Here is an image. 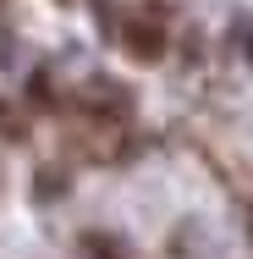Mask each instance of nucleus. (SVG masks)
Instances as JSON below:
<instances>
[{"instance_id": "obj_3", "label": "nucleus", "mask_w": 253, "mask_h": 259, "mask_svg": "<svg viewBox=\"0 0 253 259\" xmlns=\"http://www.w3.org/2000/svg\"><path fill=\"white\" fill-rule=\"evenodd\" d=\"M248 232H253V221H248Z\"/></svg>"}, {"instance_id": "obj_1", "label": "nucleus", "mask_w": 253, "mask_h": 259, "mask_svg": "<svg viewBox=\"0 0 253 259\" xmlns=\"http://www.w3.org/2000/svg\"><path fill=\"white\" fill-rule=\"evenodd\" d=\"M121 39H127V55H132V61H160V55H165V28H160V22L132 17Z\"/></svg>"}, {"instance_id": "obj_2", "label": "nucleus", "mask_w": 253, "mask_h": 259, "mask_svg": "<svg viewBox=\"0 0 253 259\" xmlns=\"http://www.w3.org/2000/svg\"><path fill=\"white\" fill-rule=\"evenodd\" d=\"M0 133H6V138H17V133H22V127L11 121V110H6V105H0Z\"/></svg>"}]
</instances>
